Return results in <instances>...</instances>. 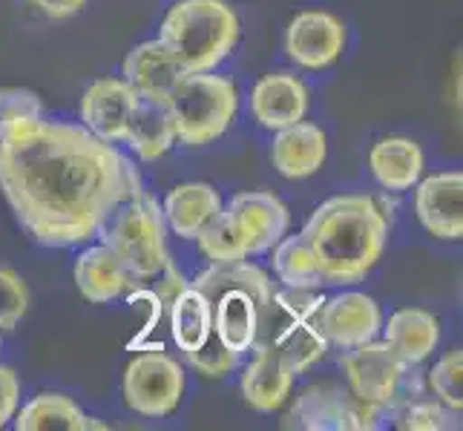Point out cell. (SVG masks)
<instances>
[{"mask_svg": "<svg viewBox=\"0 0 463 431\" xmlns=\"http://www.w3.org/2000/svg\"><path fill=\"white\" fill-rule=\"evenodd\" d=\"M250 113L262 130L277 133L291 126L308 113V89L291 72L262 75L250 92Z\"/></svg>", "mask_w": 463, "mask_h": 431, "instance_id": "e0dca14e", "label": "cell"}, {"mask_svg": "<svg viewBox=\"0 0 463 431\" xmlns=\"http://www.w3.org/2000/svg\"><path fill=\"white\" fill-rule=\"evenodd\" d=\"M124 144L141 162H158L162 155H167L175 144V126L167 107L138 98L136 109L130 113V121H127Z\"/></svg>", "mask_w": 463, "mask_h": 431, "instance_id": "484cf974", "label": "cell"}, {"mask_svg": "<svg viewBox=\"0 0 463 431\" xmlns=\"http://www.w3.org/2000/svg\"><path fill=\"white\" fill-rule=\"evenodd\" d=\"M167 314H170V337L175 348L182 351L184 360L194 365L202 377L216 379L239 369L242 357L231 354V351L216 340L211 302H207V296L199 287L194 285L182 287L167 305Z\"/></svg>", "mask_w": 463, "mask_h": 431, "instance_id": "ba28073f", "label": "cell"}, {"mask_svg": "<svg viewBox=\"0 0 463 431\" xmlns=\"http://www.w3.org/2000/svg\"><path fill=\"white\" fill-rule=\"evenodd\" d=\"M38 118H43V104L38 98V92H32L26 87L0 89V136Z\"/></svg>", "mask_w": 463, "mask_h": 431, "instance_id": "4dcf8cb0", "label": "cell"}, {"mask_svg": "<svg viewBox=\"0 0 463 431\" xmlns=\"http://www.w3.org/2000/svg\"><path fill=\"white\" fill-rule=\"evenodd\" d=\"M345 52V23L323 9H306L285 29V55L302 70H328Z\"/></svg>", "mask_w": 463, "mask_h": 431, "instance_id": "7c38bea8", "label": "cell"}, {"mask_svg": "<svg viewBox=\"0 0 463 431\" xmlns=\"http://www.w3.org/2000/svg\"><path fill=\"white\" fill-rule=\"evenodd\" d=\"M207 296L213 314V333L231 354L245 357L253 351L262 311L274 296V279L250 259L211 265L190 282Z\"/></svg>", "mask_w": 463, "mask_h": 431, "instance_id": "3957f363", "label": "cell"}, {"mask_svg": "<svg viewBox=\"0 0 463 431\" xmlns=\"http://www.w3.org/2000/svg\"><path fill=\"white\" fill-rule=\"evenodd\" d=\"M179 78H182V67L175 63L170 50L158 38L138 43L124 58V81L147 101L167 107V98Z\"/></svg>", "mask_w": 463, "mask_h": 431, "instance_id": "44dd1931", "label": "cell"}, {"mask_svg": "<svg viewBox=\"0 0 463 431\" xmlns=\"http://www.w3.org/2000/svg\"><path fill=\"white\" fill-rule=\"evenodd\" d=\"M340 369L348 379V391L374 406H392L401 397L409 365L386 340H372L357 348H345Z\"/></svg>", "mask_w": 463, "mask_h": 431, "instance_id": "8fae6325", "label": "cell"}, {"mask_svg": "<svg viewBox=\"0 0 463 431\" xmlns=\"http://www.w3.org/2000/svg\"><path fill=\"white\" fill-rule=\"evenodd\" d=\"M414 213L418 221L443 242L463 239V173L443 170L432 175H420L414 184Z\"/></svg>", "mask_w": 463, "mask_h": 431, "instance_id": "4fadbf2b", "label": "cell"}, {"mask_svg": "<svg viewBox=\"0 0 463 431\" xmlns=\"http://www.w3.org/2000/svg\"><path fill=\"white\" fill-rule=\"evenodd\" d=\"M383 340H386L401 360L409 365H420L435 354L440 342V323L435 314L423 308H401L392 314L389 325H383Z\"/></svg>", "mask_w": 463, "mask_h": 431, "instance_id": "cb8c5ba5", "label": "cell"}, {"mask_svg": "<svg viewBox=\"0 0 463 431\" xmlns=\"http://www.w3.org/2000/svg\"><path fill=\"white\" fill-rule=\"evenodd\" d=\"M323 285L345 287L372 274L389 242V219L372 196L348 193L323 201L299 230Z\"/></svg>", "mask_w": 463, "mask_h": 431, "instance_id": "7a4b0ae2", "label": "cell"}, {"mask_svg": "<svg viewBox=\"0 0 463 431\" xmlns=\"http://www.w3.org/2000/svg\"><path fill=\"white\" fill-rule=\"evenodd\" d=\"M228 211L233 213L236 228L245 239L248 257L268 253L285 233H288V225H291L288 207L274 193H265V190L236 193L228 204Z\"/></svg>", "mask_w": 463, "mask_h": 431, "instance_id": "9a60e30c", "label": "cell"}, {"mask_svg": "<svg viewBox=\"0 0 463 431\" xmlns=\"http://www.w3.org/2000/svg\"><path fill=\"white\" fill-rule=\"evenodd\" d=\"M323 302L326 296L311 291V287L282 285V291L274 287V296H270L262 311L257 342L253 345L277 351L294 374L308 371L331 348L323 328H319V308H323Z\"/></svg>", "mask_w": 463, "mask_h": 431, "instance_id": "5b68a950", "label": "cell"}, {"mask_svg": "<svg viewBox=\"0 0 463 431\" xmlns=\"http://www.w3.org/2000/svg\"><path fill=\"white\" fill-rule=\"evenodd\" d=\"M32 6H35L41 14L52 21H67V18H75L78 12H81L90 0H29Z\"/></svg>", "mask_w": 463, "mask_h": 431, "instance_id": "e575fe53", "label": "cell"}, {"mask_svg": "<svg viewBox=\"0 0 463 431\" xmlns=\"http://www.w3.org/2000/svg\"><path fill=\"white\" fill-rule=\"evenodd\" d=\"M319 328H323L328 345H337L345 351L377 340L383 328V314L369 294L345 291L323 302V308H319Z\"/></svg>", "mask_w": 463, "mask_h": 431, "instance_id": "5bb4252c", "label": "cell"}, {"mask_svg": "<svg viewBox=\"0 0 463 431\" xmlns=\"http://www.w3.org/2000/svg\"><path fill=\"white\" fill-rule=\"evenodd\" d=\"M270 253H274V259H270L274 274L285 287H311V291L323 287V276H319L317 259H314V253L302 233H297V236L285 233L279 242L270 248Z\"/></svg>", "mask_w": 463, "mask_h": 431, "instance_id": "4316f807", "label": "cell"}, {"mask_svg": "<svg viewBox=\"0 0 463 431\" xmlns=\"http://www.w3.org/2000/svg\"><path fill=\"white\" fill-rule=\"evenodd\" d=\"M167 113L175 126V141L184 147H204L231 130L239 113L236 84L213 72H182L175 81Z\"/></svg>", "mask_w": 463, "mask_h": 431, "instance_id": "8992f818", "label": "cell"}, {"mask_svg": "<svg viewBox=\"0 0 463 431\" xmlns=\"http://www.w3.org/2000/svg\"><path fill=\"white\" fill-rule=\"evenodd\" d=\"M21 406V377L9 365H0V428L9 426Z\"/></svg>", "mask_w": 463, "mask_h": 431, "instance_id": "d6a6232c", "label": "cell"}, {"mask_svg": "<svg viewBox=\"0 0 463 431\" xmlns=\"http://www.w3.org/2000/svg\"><path fill=\"white\" fill-rule=\"evenodd\" d=\"M326 158H328L326 133L306 118L277 130L274 144H270V162H274L279 175L291 182L317 175L323 170Z\"/></svg>", "mask_w": 463, "mask_h": 431, "instance_id": "d6986e66", "label": "cell"}, {"mask_svg": "<svg viewBox=\"0 0 463 431\" xmlns=\"http://www.w3.org/2000/svg\"><path fill=\"white\" fill-rule=\"evenodd\" d=\"M121 394L124 406L138 417L165 420L179 408L184 397V371L162 348L145 351L127 362Z\"/></svg>", "mask_w": 463, "mask_h": 431, "instance_id": "9c48e42d", "label": "cell"}, {"mask_svg": "<svg viewBox=\"0 0 463 431\" xmlns=\"http://www.w3.org/2000/svg\"><path fill=\"white\" fill-rule=\"evenodd\" d=\"M429 389L438 403L460 414L463 408V351L452 348L429 371Z\"/></svg>", "mask_w": 463, "mask_h": 431, "instance_id": "f546056e", "label": "cell"}, {"mask_svg": "<svg viewBox=\"0 0 463 431\" xmlns=\"http://www.w3.org/2000/svg\"><path fill=\"white\" fill-rule=\"evenodd\" d=\"M138 98L141 95L124 78H99L87 87L81 98V121L101 141L124 144L127 121H130Z\"/></svg>", "mask_w": 463, "mask_h": 431, "instance_id": "2e32d148", "label": "cell"}, {"mask_svg": "<svg viewBox=\"0 0 463 431\" xmlns=\"http://www.w3.org/2000/svg\"><path fill=\"white\" fill-rule=\"evenodd\" d=\"M196 245L202 250V257L211 259V265H231V262L248 259L245 239L239 233L236 219L228 207H222V211L196 233Z\"/></svg>", "mask_w": 463, "mask_h": 431, "instance_id": "83f0119b", "label": "cell"}, {"mask_svg": "<svg viewBox=\"0 0 463 431\" xmlns=\"http://www.w3.org/2000/svg\"><path fill=\"white\" fill-rule=\"evenodd\" d=\"M29 311V287L12 267H0V331H14Z\"/></svg>", "mask_w": 463, "mask_h": 431, "instance_id": "1f68e13d", "label": "cell"}, {"mask_svg": "<svg viewBox=\"0 0 463 431\" xmlns=\"http://www.w3.org/2000/svg\"><path fill=\"white\" fill-rule=\"evenodd\" d=\"M101 242L113 248L138 282L156 279L170 265L167 221L150 193H136L109 216Z\"/></svg>", "mask_w": 463, "mask_h": 431, "instance_id": "52a82bcc", "label": "cell"}, {"mask_svg": "<svg viewBox=\"0 0 463 431\" xmlns=\"http://www.w3.org/2000/svg\"><path fill=\"white\" fill-rule=\"evenodd\" d=\"M158 282L153 285V296L158 299V305H170V302H173V296L175 294H179L182 291V287H187L190 282L179 274V270H175V265L170 262L165 270H162V274H158L156 276Z\"/></svg>", "mask_w": 463, "mask_h": 431, "instance_id": "836d02e7", "label": "cell"}, {"mask_svg": "<svg viewBox=\"0 0 463 431\" xmlns=\"http://www.w3.org/2000/svg\"><path fill=\"white\" fill-rule=\"evenodd\" d=\"M394 408L392 417L397 428H409V431H443V428H460V414L446 408L443 403L432 400H397L389 406Z\"/></svg>", "mask_w": 463, "mask_h": 431, "instance_id": "f1b7e54d", "label": "cell"}, {"mask_svg": "<svg viewBox=\"0 0 463 431\" xmlns=\"http://www.w3.org/2000/svg\"><path fill=\"white\" fill-rule=\"evenodd\" d=\"M426 158L418 141L406 136L380 138L369 153V170L374 182L389 193H406L420 182Z\"/></svg>", "mask_w": 463, "mask_h": 431, "instance_id": "7402d4cb", "label": "cell"}, {"mask_svg": "<svg viewBox=\"0 0 463 431\" xmlns=\"http://www.w3.org/2000/svg\"><path fill=\"white\" fill-rule=\"evenodd\" d=\"M0 193L38 245L72 248L99 236L141 179L84 124L38 118L0 136Z\"/></svg>", "mask_w": 463, "mask_h": 431, "instance_id": "6da1fadb", "label": "cell"}, {"mask_svg": "<svg viewBox=\"0 0 463 431\" xmlns=\"http://www.w3.org/2000/svg\"><path fill=\"white\" fill-rule=\"evenodd\" d=\"M294 371L285 365L277 351L253 345V360L242 369V397L250 408L262 414H274L288 403L294 389Z\"/></svg>", "mask_w": 463, "mask_h": 431, "instance_id": "ffe728a7", "label": "cell"}, {"mask_svg": "<svg viewBox=\"0 0 463 431\" xmlns=\"http://www.w3.org/2000/svg\"><path fill=\"white\" fill-rule=\"evenodd\" d=\"M75 285L92 305H107V302L136 291L141 282L130 274V267L121 262L113 248L99 242L75 259Z\"/></svg>", "mask_w": 463, "mask_h": 431, "instance_id": "ac0fdd59", "label": "cell"}, {"mask_svg": "<svg viewBox=\"0 0 463 431\" xmlns=\"http://www.w3.org/2000/svg\"><path fill=\"white\" fill-rule=\"evenodd\" d=\"M14 431H90L104 428L95 417H87L84 408L78 406L72 397L58 391H41L32 400L14 411L12 417Z\"/></svg>", "mask_w": 463, "mask_h": 431, "instance_id": "603a6c76", "label": "cell"}, {"mask_svg": "<svg viewBox=\"0 0 463 431\" xmlns=\"http://www.w3.org/2000/svg\"><path fill=\"white\" fill-rule=\"evenodd\" d=\"M386 406L365 403L340 386H311L306 389L291 411L285 414V428H308V431H360V428H380Z\"/></svg>", "mask_w": 463, "mask_h": 431, "instance_id": "30bf717a", "label": "cell"}, {"mask_svg": "<svg viewBox=\"0 0 463 431\" xmlns=\"http://www.w3.org/2000/svg\"><path fill=\"white\" fill-rule=\"evenodd\" d=\"M239 32L242 23L228 0H175L158 26V41L182 72H213L236 50Z\"/></svg>", "mask_w": 463, "mask_h": 431, "instance_id": "277c9868", "label": "cell"}, {"mask_svg": "<svg viewBox=\"0 0 463 431\" xmlns=\"http://www.w3.org/2000/svg\"><path fill=\"white\" fill-rule=\"evenodd\" d=\"M222 196L211 184L204 182H187L173 187L167 199H165V221L167 228L182 236V239H196V233L211 221L219 211H222Z\"/></svg>", "mask_w": 463, "mask_h": 431, "instance_id": "d4e9b609", "label": "cell"}]
</instances>
